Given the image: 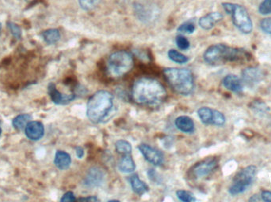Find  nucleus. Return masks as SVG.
<instances>
[{"label":"nucleus","mask_w":271,"mask_h":202,"mask_svg":"<svg viewBox=\"0 0 271 202\" xmlns=\"http://www.w3.org/2000/svg\"><path fill=\"white\" fill-rule=\"evenodd\" d=\"M167 92L163 84L154 78H141L132 88V98L139 105L155 107L163 103Z\"/></svg>","instance_id":"nucleus-1"},{"label":"nucleus","mask_w":271,"mask_h":202,"mask_svg":"<svg viewBox=\"0 0 271 202\" xmlns=\"http://www.w3.org/2000/svg\"><path fill=\"white\" fill-rule=\"evenodd\" d=\"M114 104V97L108 91L100 90L88 100L87 116L93 123H99L108 116Z\"/></svg>","instance_id":"nucleus-2"},{"label":"nucleus","mask_w":271,"mask_h":202,"mask_svg":"<svg viewBox=\"0 0 271 202\" xmlns=\"http://www.w3.org/2000/svg\"><path fill=\"white\" fill-rule=\"evenodd\" d=\"M163 74L170 86L178 94L187 96L193 92L194 82L191 70L178 68H168L163 70Z\"/></svg>","instance_id":"nucleus-3"},{"label":"nucleus","mask_w":271,"mask_h":202,"mask_svg":"<svg viewBox=\"0 0 271 202\" xmlns=\"http://www.w3.org/2000/svg\"><path fill=\"white\" fill-rule=\"evenodd\" d=\"M244 50L227 46L225 44H214L209 47L204 53V59L210 65H218L227 62L236 61L244 55Z\"/></svg>","instance_id":"nucleus-4"},{"label":"nucleus","mask_w":271,"mask_h":202,"mask_svg":"<svg viewBox=\"0 0 271 202\" xmlns=\"http://www.w3.org/2000/svg\"><path fill=\"white\" fill-rule=\"evenodd\" d=\"M134 67L133 57L127 51L113 53L107 62V73L112 78H118L128 74Z\"/></svg>","instance_id":"nucleus-5"},{"label":"nucleus","mask_w":271,"mask_h":202,"mask_svg":"<svg viewBox=\"0 0 271 202\" xmlns=\"http://www.w3.org/2000/svg\"><path fill=\"white\" fill-rule=\"evenodd\" d=\"M223 7L228 14L232 15L233 24L239 31L245 34H250L253 30V24L248 11L244 6L230 2L222 3Z\"/></svg>","instance_id":"nucleus-6"},{"label":"nucleus","mask_w":271,"mask_h":202,"mask_svg":"<svg viewBox=\"0 0 271 202\" xmlns=\"http://www.w3.org/2000/svg\"><path fill=\"white\" fill-rule=\"evenodd\" d=\"M256 173L257 168L254 165H250L240 170L233 179L232 185L229 189V193L232 195L244 193L252 185Z\"/></svg>","instance_id":"nucleus-7"},{"label":"nucleus","mask_w":271,"mask_h":202,"mask_svg":"<svg viewBox=\"0 0 271 202\" xmlns=\"http://www.w3.org/2000/svg\"><path fill=\"white\" fill-rule=\"evenodd\" d=\"M218 166V162L214 158H208L194 165L189 170L188 175L192 179H202L210 175Z\"/></svg>","instance_id":"nucleus-8"},{"label":"nucleus","mask_w":271,"mask_h":202,"mask_svg":"<svg viewBox=\"0 0 271 202\" xmlns=\"http://www.w3.org/2000/svg\"><path fill=\"white\" fill-rule=\"evenodd\" d=\"M139 150L145 158V160L151 164H154L155 166H159L163 164L164 156L159 150L147 144H141L139 145Z\"/></svg>","instance_id":"nucleus-9"},{"label":"nucleus","mask_w":271,"mask_h":202,"mask_svg":"<svg viewBox=\"0 0 271 202\" xmlns=\"http://www.w3.org/2000/svg\"><path fill=\"white\" fill-rule=\"evenodd\" d=\"M103 170L98 168H92L85 177L83 185L88 188L98 187L104 181Z\"/></svg>","instance_id":"nucleus-10"},{"label":"nucleus","mask_w":271,"mask_h":202,"mask_svg":"<svg viewBox=\"0 0 271 202\" xmlns=\"http://www.w3.org/2000/svg\"><path fill=\"white\" fill-rule=\"evenodd\" d=\"M48 91H49V97L51 98L53 103L58 105H65L68 103L72 102L75 99L74 94H64L60 93L58 90V88H56L54 83H50L48 87Z\"/></svg>","instance_id":"nucleus-11"},{"label":"nucleus","mask_w":271,"mask_h":202,"mask_svg":"<svg viewBox=\"0 0 271 202\" xmlns=\"http://www.w3.org/2000/svg\"><path fill=\"white\" fill-rule=\"evenodd\" d=\"M26 135L28 138L32 141H39L45 135V127L42 123L37 121H33L28 123L26 126Z\"/></svg>","instance_id":"nucleus-12"},{"label":"nucleus","mask_w":271,"mask_h":202,"mask_svg":"<svg viewBox=\"0 0 271 202\" xmlns=\"http://www.w3.org/2000/svg\"><path fill=\"white\" fill-rule=\"evenodd\" d=\"M222 84L228 90L233 93H240L243 90V82L238 76L229 74L223 79Z\"/></svg>","instance_id":"nucleus-13"},{"label":"nucleus","mask_w":271,"mask_h":202,"mask_svg":"<svg viewBox=\"0 0 271 202\" xmlns=\"http://www.w3.org/2000/svg\"><path fill=\"white\" fill-rule=\"evenodd\" d=\"M242 78L246 83L249 84H255L263 79V72L258 68H247L242 72Z\"/></svg>","instance_id":"nucleus-14"},{"label":"nucleus","mask_w":271,"mask_h":202,"mask_svg":"<svg viewBox=\"0 0 271 202\" xmlns=\"http://www.w3.org/2000/svg\"><path fill=\"white\" fill-rule=\"evenodd\" d=\"M223 15L219 12H211L201 17L199 20V25L204 30H211L216 23L221 21Z\"/></svg>","instance_id":"nucleus-15"},{"label":"nucleus","mask_w":271,"mask_h":202,"mask_svg":"<svg viewBox=\"0 0 271 202\" xmlns=\"http://www.w3.org/2000/svg\"><path fill=\"white\" fill-rule=\"evenodd\" d=\"M71 163H72V159L68 152L62 150L57 151L54 158V164L58 168L62 170H67L69 168Z\"/></svg>","instance_id":"nucleus-16"},{"label":"nucleus","mask_w":271,"mask_h":202,"mask_svg":"<svg viewBox=\"0 0 271 202\" xmlns=\"http://www.w3.org/2000/svg\"><path fill=\"white\" fill-rule=\"evenodd\" d=\"M175 126L178 130L184 133H193L194 131V123L192 118L188 116H179L175 120Z\"/></svg>","instance_id":"nucleus-17"},{"label":"nucleus","mask_w":271,"mask_h":202,"mask_svg":"<svg viewBox=\"0 0 271 202\" xmlns=\"http://www.w3.org/2000/svg\"><path fill=\"white\" fill-rule=\"evenodd\" d=\"M129 183L133 190L138 195H143L149 191V186L146 183L140 180L137 175H132L129 178Z\"/></svg>","instance_id":"nucleus-18"},{"label":"nucleus","mask_w":271,"mask_h":202,"mask_svg":"<svg viewBox=\"0 0 271 202\" xmlns=\"http://www.w3.org/2000/svg\"><path fill=\"white\" fill-rule=\"evenodd\" d=\"M119 170L123 173L134 172L136 169V164L132 156L127 154L124 155L118 164Z\"/></svg>","instance_id":"nucleus-19"},{"label":"nucleus","mask_w":271,"mask_h":202,"mask_svg":"<svg viewBox=\"0 0 271 202\" xmlns=\"http://www.w3.org/2000/svg\"><path fill=\"white\" fill-rule=\"evenodd\" d=\"M31 119L32 116H30V114H21L14 118L12 124L17 131H21L26 128V126Z\"/></svg>","instance_id":"nucleus-20"},{"label":"nucleus","mask_w":271,"mask_h":202,"mask_svg":"<svg viewBox=\"0 0 271 202\" xmlns=\"http://www.w3.org/2000/svg\"><path fill=\"white\" fill-rule=\"evenodd\" d=\"M197 114L204 124L212 125L213 109H211L210 107H202L197 111Z\"/></svg>","instance_id":"nucleus-21"},{"label":"nucleus","mask_w":271,"mask_h":202,"mask_svg":"<svg viewBox=\"0 0 271 202\" xmlns=\"http://www.w3.org/2000/svg\"><path fill=\"white\" fill-rule=\"evenodd\" d=\"M43 38L45 42L49 44H56L60 39V34L57 29H50L45 30L42 34Z\"/></svg>","instance_id":"nucleus-22"},{"label":"nucleus","mask_w":271,"mask_h":202,"mask_svg":"<svg viewBox=\"0 0 271 202\" xmlns=\"http://www.w3.org/2000/svg\"><path fill=\"white\" fill-rule=\"evenodd\" d=\"M116 150L118 153L122 154V155H127V154L131 153L132 152V145L129 143V141H125V140H119L116 141Z\"/></svg>","instance_id":"nucleus-23"},{"label":"nucleus","mask_w":271,"mask_h":202,"mask_svg":"<svg viewBox=\"0 0 271 202\" xmlns=\"http://www.w3.org/2000/svg\"><path fill=\"white\" fill-rule=\"evenodd\" d=\"M168 58L172 61L178 63H185L188 61V58L186 55H182V53L178 52V50L172 49L168 51Z\"/></svg>","instance_id":"nucleus-24"},{"label":"nucleus","mask_w":271,"mask_h":202,"mask_svg":"<svg viewBox=\"0 0 271 202\" xmlns=\"http://www.w3.org/2000/svg\"><path fill=\"white\" fill-rule=\"evenodd\" d=\"M225 123V117L224 114L219 112L217 110H213V118L212 125L221 126Z\"/></svg>","instance_id":"nucleus-25"},{"label":"nucleus","mask_w":271,"mask_h":202,"mask_svg":"<svg viewBox=\"0 0 271 202\" xmlns=\"http://www.w3.org/2000/svg\"><path fill=\"white\" fill-rule=\"evenodd\" d=\"M100 0H79V5L85 11H89L97 6Z\"/></svg>","instance_id":"nucleus-26"},{"label":"nucleus","mask_w":271,"mask_h":202,"mask_svg":"<svg viewBox=\"0 0 271 202\" xmlns=\"http://www.w3.org/2000/svg\"><path fill=\"white\" fill-rule=\"evenodd\" d=\"M177 197H178L179 200L185 202H192L196 201V198L194 197L191 193L185 191V190H178L176 193Z\"/></svg>","instance_id":"nucleus-27"},{"label":"nucleus","mask_w":271,"mask_h":202,"mask_svg":"<svg viewBox=\"0 0 271 202\" xmlns=\"http://www.w3.org/2000/svg\"><path fill=\"white\" fill-rule=\"evenodd\" d=\"M9 30L11 31V34L16 38L17 40H19L21 37V28L19 26V25H16V24L14 23V22H11V21H9L8 23Z\"/></svg>","instance_id":"nucleus-28"},{"label":"nucleus","mask_w":271,"mask_h":202,"mask_svg":"<svg viewBox=\"0 0 271 202\" xmlns=\"http://www.w3.org/2000/svg\"><path fill=\"white\" fill-rule=\"evenodd\" d=\"M194 30V24L192 23V22H190V21H187V22L182 24V25L178 28V31L182 33V34H192Z\"/></svg>","instance_id":"nucleus-29"},{"label":"nucleus","mask_w":271,"mask_h":202,"mask_svg":"<svg viewBox=\"0 0 271 202\" xmlns=\"http://www.w3.org/2000/svg\"><path fill=\"white\" fill-rule=\"evenodd\" d=\"M258 11L261 15H266L271 14V0H264L261 2L258 7Z\"/></svg>","instance_id":"nucleus-30"},{"label":"nucleus","mask_w":271,"mask_h":202,"mask_svg":"<svg viewBox=\"0 0 271 202\" xmlns=\"http://www.w3.org/2000/svg\"><path fill=\"white\" fill-rule=\"evenodd\" d=\"M176 44L177 46L181 49V50H187L190 47V42L187 38L183 36H178L176 38Z\"/></svg>","instance_id":"nucleus-31"},{"label":"nucleus","mask_w":271,"mask_h":202,"mask_svg":"<svg viewBox=\"0 0 271 202\" xmlns=\"http://www.w3.org/2000/svg\"><path fill=\"white\" fill-rule=\"evenodd\" d=\"M260 27L265 33L271 35V17L263 19L260 22Z\"/></svg>","instance_id":"nucleus-32"},{"label":"nucleus","mask_w":271,"mask_h":202,"mask_svg":"<svg viewBox=\"0 0 271 202\" xmlns=\"http://www.w3.org/2000/svg\"><path fill=\"white\" fill-rule=\"evenodd\" d=\"M62 202H74V201H77V198L75 197L74 194L72 192H67L65 194H64L61 198Z\"/></svg>","instance_id":"nucleus-33"},{"label":"nucleus","mask_w":271,"mask_h":202,"mask_svg":"<svg viewBox=\"0 0 271 202\" xmlns=\"http://www.w3.org/2000/svg\"><path fill=\"white\" fill-rule=\"evenodd\" d=\"M261 198L264 202H271V192L263 191L261 194Z\"/></svg>","instance_id":"nucleus-34"},{"label":"nucleus","mask_w":271,"mask_h":202,"mask_svg":"<svg viewBox=\"0 0 271 202\" xmlns=\"http://www.w3.org/2000/svg\"><path fill=\"white\" fill-rule=\"evenodd\" d=\"M78 201H83V202H98L100 201L97 197L96 196H88L87 198H78Z\"/></svg>","instance_id":"nucleus-35"},{"label":"nucleus","mask_w":271,"mask_h":202,"mask_svg":"<svg viewBox=\"0 0 271 202\" xmlns=\"http://www.w3.org/2000/svg\"><path fill=\"white\" fill-rule=\"evenodd\" d=\"M76 154H77V156L78 159H82L84 156V150H83V148L81 147V146H78V147L76 148Z\"/></svg>","instance_id":"nucleus-36"},{"label":"nucleus","mask_w":271,"mask_h":202,"mask_svg":"<svg viewBox=\"0 0 271 202\" xmlns=\"http://www.w3.org/2000/svg\"><path fill=\"white\" fill-rule=\"evenodd\" d=\"M1 30H2V24L0 22V34H1Z\"/></svg>","instance_id":"nucleus-37"},{"label":"nucleus","mask_w":271,"mask_h":202,"mask_svg":"<svg viewBox=\"0 0 271 202\" xmlns=\"http://www.w3.org/2000/svg\"><path fill=\"white\" fill-rule=\"evenodd\" d=\"M1 134H2V128L0 127V136H1Z\"/></svg>","instance_id":"nucleus-38"},{"label":"nucleus","mask_w":271,"mask_h":202,"mask_svg":"<svg viewBox=\"0 0 271 202\" xmlns=\"http://www.w3.org/2000/svg\"><path fill=\"white\" fill-rule=\"evenodd\" d=\"M27 1H31V0H27Z\"/></svg>","instance_id":"nucleus-39"}]
</instances>
